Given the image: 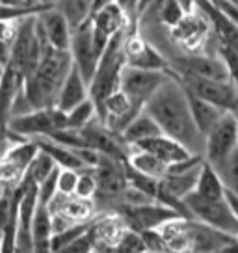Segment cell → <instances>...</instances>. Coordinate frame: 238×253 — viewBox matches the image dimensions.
I'll return each instance as SVG.
<instances>
[{
  "label": "cell",
  "mask_w": 238,
  "mask_h": 253,
  "mask_svg": "<svg viewBox=\"0 0 238 253\" xmlns=\"http://www.w3.org/2000/svg\"><path fill=\"white\" fill-rule=\"evenodd\" d=\"M143 110L157 121L162 134L183 143L192 155L203 157L205 136L199 132V128L194 123L186 91L175 77H167L166 82L145 103Z\"/></svg>",
  "instance_id": "6da1fadb"
},
{
  "label": "cell",
  "mask_w": 238,
  "mask_h": 253,
  "mask_svg": "<svg viewBox=\"0 0 238 253\" xmlns=\"http://www.w3.org/2000/svg\"><path fill=\"white\" fill-rule=\"evenodd\" d=\"M71 67L73 58L69 50L54 48L50 45L43 48L36 71L23 82V93L34 110L56 106L60 87Z\"/></svg>",
  "instance_id": "7a4b0ae2"
},
{
  "label": "cell",
  "mask_w": 238,
  "mask_h": 253,
  "mask_svg": "<svg viewBox=\"0 0 238 253\" xmlns=\"http://www.w3.org/2000/svg\"><path fill=\"white\" fill-rule=\"evenodd\" d=\"M123 40H125V30L112 36L101 58H99L95 75L89 82V99L95 104L97 116L103 110L104 99L119 87V77H121V71L125 67Z\"/></svg>",
  "instance_id": "3957f363"
},
{
  "label": "cell",
  "mask_w": 238,
  "mask_h": 253,
  "mask_svg": "<svg viewBox=\"0 0 238 253\" xmlns=\"http://www.w3.org/2000/svg\"><path fill=\"white\" fill-rule=\"evenodd\" d=\"M60 128H67V118H65V112L56 106L38 108V110L26 112L21 116H13L8 121L9 132L23 140L47 138Z\"/></svg>",
  "instance_id": "277c9868"
},
{
  "label": "cell",
  "mask_w": 238,
  "mask_h": 253,
  "mask_svg": "<svg viewBox=\"0 0 238 253\" xmlns=\"http://www.w3.org/2000/svg\"><path fill=\"white\" fill-rule=\"evenodd\" d=\"M184 203L188 207L192 218L227 235L238 237V218L235 216L227 199H205L192 192L184 198Z\"/></svg>",
  "instance_id": "5b68a950"
},
{
  "label": "cell",
  "mask_w": 238,
  "mask_h": 253,
  "mask_svg": "<svg viewBox=\"0 0 238 253\" xmlns=\"http://www.w3.org/2000/svg\"><path fill=\"white\" fill-rule=\"evenodd\" d=\"M179 80L186 91L203 101H208L225 112H231L238 99V87L233 80H214L196 75H171Z\"/></svg>",
  "instance_id": "8992f818"
},
{
  "label": "cell",
  "mask_w": 238,
  "mask_h": 253,
  "mask_svg": "<svg viewBox=\"0 0 238 253\" xmlns=\"http://www.w3.org/2000/svg\"><path fill=\"white\" fill-rule=\"evenodd\" d=\"M123 54H125V65L138 67V69L169 73L167 58L160 52V48L157 45H153L151 41L138 30H125Z\"/></svg>",
  "instance_id": "52a82bcc"
},
{
  "label": "cell",
  "mask_w": 238,
  "mask_h": 253,
  "mask_svg": "<svg viewBox=\"0 0 238 253\" xmlns=\"http://www.w3.org/2000/svg\"><path fill=\"white\" fill-rule=\"evenodd\" d=\"M238 147V121L231 112H225L205 136L203 158L210 166H218Z\"/></svg>",
  "instance_id": "ba28073f"
},
{
  "label": "cell",
  "mask_w": 238,
  "mask_h": 253,
  "mask_svg": "<svg viewBox=\"0 0 238 253\" xmlns=\"http://www.w3.org/2000/svg\"><path fill=\"white\" fill-rule=\"evenodd\" d=\"M167 77L169 73L166 71H151V69H138L125 65L119 77V89L134 104L145 106V103L166 82Z\"/></svg>",
  "instance_id": "9c48e42d"
},
{
  "label": "cell",
  "mask_w": 238,
  "mask_h": 253,
  "mask_svg": "<svg viewBox=\"0 0 238 253\" xmlns=\"http://www.w3.org/2000/svg\"><path fill=\"white\" fill-rule=\"evenodd\" d=\"M114 212H118L125 220L128 229H134L138 233L159 229L160 225H164L166 221L175 220V218H183L179 212H175L173 209L162 205L159 201H151V203L138 207H128L119 203Z\"/></svg>",
  "instance_id": "30bf717a"
},
{
  "label": "cell",
  "mask_w": 238,
  "mask_h": 253,
  "mask_svg": "<svg viewBox=\"0 0 238 253\" xmlns=\"http://www.w3.org/2000/svg\"><path fill=\"white\" fill-rule=\"evenodd\" d=\"M89 23H91V34H93V45L101 56L112 36L127 30L130 26V19L125 8H121L118 2H110L103 8L95 9L89 17Z\"/></svg>",
  "instance_id": "8fae6325"
},
{
  "label": "cell",
  "mask_w": 238,
  "mask_h": 253,
  "mask_svg": "<svg viewBox=\"0 0 238 253\" xmlns=\"http://www.w3.org/2000/svg\"><path fill=\"white\" fill-rule=\"evenodd\" d=\"M69 52H71L73 63L84 77V80L89 82L93 79L99 63V52H97L95 45H93V34H91V23L86 21L80 24L79 28H75L71 34V45H69Z\"/></svg>",
  "instance_id": "7c38bea8"
},
{
  "label": "cell",
  "mask_w": 238,
  "mask_h": 253,
  "mask_svg": "<svg viewBox=\"0 0 238 253\" xmlns=\"http://www.w3.org/2000/svg\"><path fill=\"white\" fill-rule=\"evenodd\" d=\"M36 30L47 45L62 48V50H69L73 30L67 19L54 8V4L36 17Z\"/></svg>",
  "instance_id": "4fadbf2b"
},
{
  "label": "cell",
  "mask_w": 238,
  "mask_h": 253,
  "mask_svg": "<svg viewBox=\"0 0 238 253\" xmlns=\"http://www.w3.org/2000/svg\"><path fill=\"white\" fill-rule=\"evenodd\" d=\"M169 32L177 45H181L190 52H196L199 47L205 45V40L208 36V21L203 13L199 17L194 15V11H188L173 28H169Z\"/></svg>",
  "instance_id": "5bb4252c"
},
{
  "label": "cell",
  "mask_w": 238,
  "mask_h": 253,
  "mask_svg": "<svg viewBox=\"0 0 238 253\" xmlns=\"http://www.w3.org/2000/svg\"><path fill=\"white\" fill-rule=\"evenodd\" d=\"M196 8L205 15L208 26H212L216 41L238 52V26L229 21L210 0H196Z\"/></svg>",
  "instance_id": "9a60e30c"
},
{
  "label": "cell",
  "mask_w": 238,
  "mask_h": 253,
  "mask_svg": "<svg viewBox=\"0 0 238 253\" xmlns=\"http://www.w3.org/2000/svg\"><path fill=\"white\" fill-rule=\"evenodd\" d=\"M52 214H60L73 223H84L91 221L97 216V209L93 199H82L77 196H62L56 194L52 201L48 203Z\"/></svg>",
  "instance_id": "2e32d148"
},
{
  "label": "cell",
  "mask_w": 238,
  "mask_h": 253,
  "mask_svg": "<svg viewBox=\"0 0 238 253\" xmlns=\"http://www.w3.org/2000/svg\"><path fill=\"white\" fill-rule=\"evenodd\" d=\"M132 147H138V149L151 153V155L160 158L167 166L177 164V162L192 157V153L184 147L183 143H179L177 140H173V138H169L166 134H159L153 136V138H147V140H142V142L134 143Z\"/></svg>",
  "instance_id": "e0dca14e"
},
{
  "label": "cell",
  "mask_w": 238,
  "mask_h": 253,
  "mask_svg": "<svg viewBox=\"0 0 238 253\" xmlns=\"http://www.w3.org/2000/svg\"><path fill=\"white\" fill-rule=\"evenodd\" d=\"M86 99H89V86L73 63L71 71L67 73L64 84L60 87V93L56 99V108H60L62 112H69L75 106H79L80 103H84Z\"/></svg>",
  "instance_id": "ac0fdd59"
},
{
  "label": "cell",
  "mask_w": 238,
  "mask_h": 253,
  "mask_svg": "<svg viewBox=\"0 0 238 253\" xmlns=\"http://www.w3.org/2000/svg\"><path fill=\"white\" fill-rule=\"evenodd\" d=\"M23 82L24 80L9 65L4 67L0 75V125L2 126H8L15 99L23 91Z\"/></svg>",
  "instance_id": "d6986e66"
},
{
  "label": "cell",
  "mask_w": 238,
  "mask_h": 253,
  "mask_svg": "<svg viewBox=\"0 0 238 253\" xmlns=\"http://www.w3.org/2000/svg\"><path fill=\"white\" fill-rule=\"evenodd\" d=\"M125 164H127V168L134 169L138 173L145 175V177H151V179H157V181H160L167 173V164H164L160 158H157L151 153L138 149V147H132V145H128Z\"/></svg>",
  "instance_id": "ffe728a7"
},
{
  "label": "cell",
  "mask_w": 238,
  "mask_h": 253,
  "mask_svg": "<svg viewBox=\"0 0 238 253\" xmlns=\"http://www.w3.org/2000/svg\"><path fill=\"white\" fill-rule=\"evenodd\" d=\"M186 91V89H184ZM186 97H188V104H190V112L192 118H194V123L199 128V132L203 136H206V132L212 128V126L218 123V119L222 118L225 110L214 106L208 101H203L196 95H192L190 91H186Z\"/></svg>",
  "instance_id": "44dd1931"
},
{
  "label": "cell",
  "mask_w": 238,
  "mask_h": 253,
  "mask_svg": "<svg viewBox=\"0 0 238 253\" xmlns=\"http://www.w3.org/2000/svg\"><path fill=\"white\" fill-rule=\"evenodd\" d=\"M159 134H162V130L157 125V121L145 110H142L123 128V132L119 134V138H121V142L125 143V145H134V143L142 142V140H147V138H153V136Z\"/></svg>",
  "instance_id": "7402d4cb"
},
{
  "label": "cell",
  "mask_w": 238,
  "mask_h": 253,
  "mask_svg": "<svg viewBox=\"0 0 238 253\" xmlns=\"http://www.w3.org/2000/svg\"><path fill=\"white\" fill-rule=\"evenodd\" d=\"M36 143L41 151H45L48 157L56 162L58 168H71V169H86V164L80 160L77 151L71 147H65L62 143L54 142L50 138H36Z\"/></svg>",
  "instance_id": "603a6c76"
},
{
  "label": "cell",
  "mask_w": 238,
  "mask_h": 253,
  "mask_svg": "<svg viewBox=\"0 0 238 253\" xmlns=\"http://www.w3.org/2000/svg\"><path fill=\"white\" fill-rule=\"evenodd\" d=\"M198 196L205 199H225V186H223L222 179L218 171L214 169V166H210L206 160H203V166L199 171L198 184L194 190Z\"/></svg>",
  "instance_id": "cb8c5ba5"
},
{
  "label": "cell",
  "mask_w": 238,
  "mask_h": 253,
  "mask_svg": "<svg viewBox=\"0 0 238 253\" xmlns=\"http://www.w3.org/2000/svg\"><path fill=\"white\" fill-rule=\"evenodd\" d=\"M52 4L67 19L71 30L89 21L93 11V0H52Z\"/></svg>",
  "instance_id": "d4e9b609"
},
{
  "label": "cell",
  "mask_w": 238,
  "mask_h": 253,
  "mask_svg": "<svg viewBox=\"0 0 238 253\" xmlns=\"http://www.w3.org/2000/svg\"><path fill=\"white\" fill-rule=\"evenodd\" d=\"M32 238L34 242H50L52 237V214L47 205L38 203L32 216Z\"/></svg>",
  "instance_id": "484cf974"
},
{
  "label": "cell",
  "mask_w": 238,
  "mask_h": 253,
  "mask_svg": "<svg viewBox=\"0 0 238 253\" xmlns=\"http://www.w3.org/2000/svg\"><path fill=\"white\" fill-rule=\"evenodd\" d=\"M56 169H58V166H56L54 160L48 157L45 151L40 149V153L34 157V160L30 162L28 169H26L24 179H26V181H30V182H34V184L38 186V184H41V182L47 179L48 175L54 173Z\"/></svg>",
  "instance_id": "4316f807"
},
{
  "label": "cell",
  "mask_w": 238,
  "mask_h": 253,
  "mask_svg": "<svg viewBox=\"0 0 238 253\" xmlns=\"http://www.w3.org/2000/svg\"><path fill=\"white\" fill-rule=\"evenodd\" d=\"M214 169L218 171V175H220V179H222L225 190L238 196V147L233 151L223 162H220L218 166H214Z\"/></svg>",
  "instance_id": "83f0119b"
},
{
  "label": "cell",
  "mask_w": 238,
  "mask_h": 253,
  "mask_svg": "<svg viewBox=\"0 0 238 253\" xmlns=\"http://www.w3.org/2000/svg\"><path fill=\"white\" fill-rule=\"evenodd\" d=\"M65 118H67V128H73V130H80L89 123L93 121L97 116V108L91 99H86L84 103H80L79 106H75L73 110L65 112Z\"/></svg>",
  "instance_id": "f1b7e54d"
},
{
  "label": "cell",
  "mask_w": 238,
  "mask_h": 253,
  "mask_svg": "<svg viewBox=\"0 0 238 253\" xmlns=\"http://www.w3.org/2000/svg\"><path fill=\"white\" fill-rule=\"evenodd\" d=\"M188 11L184 9L181 0H162L159 8V23L166 28H173Z\"/></svg>",
  "instance_id": "f546056e"
},
{
  "label": "cell",
  "mask_w": 238,
  "mask_h": 253,
  "mask_svg": "<svg viewBox=\"0 0 238 253\" xmlns=\"http://www.w3.org/2000/svg\"><path fill=\"white\" fill-rule=\"evenodd\" d=\"M52 6V2L43 4V6H36V8H23V6H11V4H2L0 2V21H11V23H19L26 17L40 15L41 11Z\"/></svg>",
  "instance_id": "4dcf8cb0"
},
{
  "label": "cell",
  "mask_w": 238,
  "mask_h": 253,
  "mask_svg": "<svg viewBox=\"0 0 238 253\" xmlns=\"http://www.w3.org/2000/svg\"><path fill=\"white\" fill-rule=\"evenodd\" d=\"M89 225H91V221H84V223L71 225V227H67L65 231L54 233V235L50 237V250H52V252H56V250L64 248V246H67L69 242H73V240H77V238L82 237L84 233H87Z\"/></svg>",
  "instance_id": "1f68e13d"
},
{
  "label": "cell",
  "mask_w": 238,
  "mask_h": 253,
  "mask_svg": "<svg viewBox=\"0 0 238 253\" xmlns=\"http://www.w3.org/2000/svg\"><path fill=\"white\" fill-rule=\"evenodd\" d=\"M110 253H147L145 242H143L142 233L134 229H127L123 238L119 240V244L114 250H108Z\"/></svg>",
  "instance_id": "d6a6232c"
},
{
  "label": "cell",
  "mask_w": 238,
  "mask_h": 253,
  "mask_svg": "<svg viewBox=\"0 0 238 253\" xmlns=\"http://www.w3.org/2000/svg\"><path fill=\"white\" fill-rule=\"evenodd\" d=\"M95 194H97V177L93 173V168L80 169L77 188H75V196L82 199H93Z\"/></svg>",
  "instance_id": "836d02e7"
},
{
  "label": "cell",
  "mask_w": 238,
  "mask_h": 253,
  "mask_svg": "<svg viewBox=\"0 0 238 253\" xmlns=\"http://www.w3.org/2000/svg\"><path fill=\"white\" fill-rule=\"evenodd\" d=\"M77 181H79V169L58 168V179H56L58 194H62V196H75Z\"/></svg>",
  "instance_id": "e575fe53"
},
{
  "label": "cell",
  "mask_w": 238,
  "mask_h": 253,
  "mask_svg": "<svg viewBox=\"0 0 238 253\" xmlns=\"http://www.w3.org/2000/svg\"><path fill=\"white\" fill-rule=\"evenodd\" d=\"M216 47H218V58L225 63L227 73H229V79L233 80V84L238 87V52L233 48L225 47L222 43L216 41Z\"/></svg>",
  "instance_id": "d590c367"
},
{
  "label": "cell",
  "mask_w": 238,
  "mask_h": 253,
  "mask_svg": "<svg viewBox=\"0 0 238 253\" xmlns=\"http://www.w3.org/2000/svg\"><path fill=\"white\" fill-rule=\"evenodd\" d=\"M93 250H95V244H93V238H91L89 229H87V233H84L82 237H79L77 240H73L67 246H64V248H60V250H56L52 253H91Z\"/></svg>",
  "instance_id": "8d00e7d4"
},
{
  "label": "cell",
  "mask_w": 238,
  "mask_h": 253,
  "mask_svg": "<svg viewBox=\"0 0 238 253\" xmlns=\"http://www.w3.org/2000/svg\"><path fill=\"white\" fill-rule=\"evenodd\" d=\"M56 179H58V169H56L54 173H50L45 179V181L38 184V203L41 205H47L52 201L56 194H58V188H56Z\"/></svg>",
  "instance_id": "74e56055"
},
{
  "label": "cell",
  "mask_w": 238,
  "mask_h": 253,
  "mask_svg": "<svg viewBox=\"0 0 238 253\" xmlns=\"http://www.w3.org/2000/svg\"><path fill=\"white\" fill-rule=\"evenodd\" d=\"M210 2L222 11L229 21H233V23L238 26V4L237 2H233V0H210Z\"/></svg>",
  "instance_id": "f35d334b"
},
{
  "label": "cell",
  "mask_w": 238,
  "mask_h": 253,
  "mask_svg": "<svg viewBox=\"0 0 238 253\" xmlns=\"http://www.w3.org/2000/svg\"><path fill=\"white\" fill-rule=\"evenodd\" d=\"M2 4H11V6H23V8H36V6H43L48 4L50 0H0Z\"/></svg>",
  "instance_id": "ab89813d"
},
{
  "label": "cell",
  "mask_w": 238,
  "mask_h": 253,
  "mask_svg": "<svg viewBox=\"0 0 238 253\" xmlns=\"http://www.w3.org/2000/svg\"><path fill=\"white\" fill-rule=\"evenodd\" d=\"M9 56H11V43L0 40V63L6 67L9 62Z\"/></svg>",
  "instance_id": "60d3db41"
},
{
  "label": "cell",
  "mask_w": 238,
  "mask_h": 253,
  "mask_svg": "<svg viewBox=\"0 0 238 253\" xmlns=\"http://www.w3.org/2000/svg\"><path fill=\"white\" fill-rule=\"evenodd\" d=\"M110 2H116V0H93V11L106 6V4H110ZM93 11H91V13H93Z\"/></svg>",
  "instance_id": "b9f144b4"
},
{
  "label": "cell",
  "mask_w": 238,
  "mask_h": 253,
  "mask_svg": "<svg viewBox=\"0 0 238 253\" xmlns=\"http://www.w3.org/2000/svg\"><path fill=\"white\" fill-rule=\"evenodd\" d=\"M181 4L186 11H194V8H196V0H181Z\"/></svg>",
  "instance_id": "7bdbcfd3"
},
{
  "label": "cell",
  "mask_w": 238,
  "mask_h": 253,
  "mask_svg": "<svg viewBox=\"0 0 238 253\" xmlns=\"http://www.w3.org/2000/svg\"><path fill=\"white\" fill-rule=\"evenodd\" d=\"M231 114H233V116H235V119L238 121V99H237V103H235V106L231 108Z\"/></svg>",
  "instance_id": "ee69618b"
},
{
  "label": "cell",
  "mask_w": 238,
  "mask_h": 253,
  "mask_svg": "<svg viewBox=\"0 0 238 253\" xmlns=\"http://www.w3.org/2000/svg\"><path fill=\"white\" fill-rule=\"evenodd\" d=\"M116 2H118V4L121 6V8L127 9V6H128V2H130V0H116Z\"/></svg>",
  "instance_id": "f6af8a7d"
},
{
  "label": "cell",
  "mask_w": 238,
  "mask_h": 253,
  "mask_svg": "<svg viewBox=\"0 0 238 253\" xmlns=\"http://www.w3.org/2000/svg\"><path fill=\"white\" fill-rule=\"evenodd\" d=\"M2 71H4V65H2V63H0V75H2Z\"/></svg>",
  "instance_id": "bcb514c9"
},
{
  "label": "cell",
  "mask_w": 238,
  "mask_h": 253,
  "mask_svg": "<svg viewBox=\"0 0 238 253\" xmlns=\"http://www.w3.org/2000/svg\"><path fill=\"white\" fill-rule=\"evenodd\" d=\"M233 2H237V4H238V0H233Z\"/></svg>",
  "instance_id": "7dc6e473"
},
{
  "label": "cell",
  "mask_w": 238,
  "mask_h": 253,
  "mask_svg": "<svg viewBox=\"0 0 238 253\" xmlns=\"http://www.w3.org/2000/svg\"><path fill=\"white\" fill-rule=\"evenodd\" d=\"M91 253H93V252H91Z\"/></svg>",
  "instance_id": "c3c4849f"
}]
</instances>
